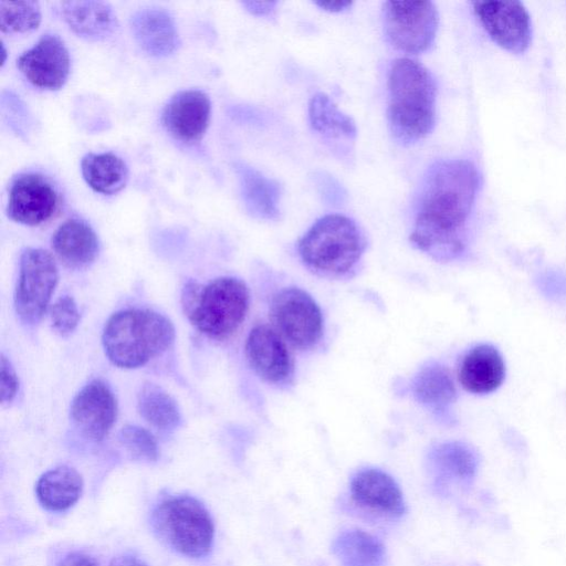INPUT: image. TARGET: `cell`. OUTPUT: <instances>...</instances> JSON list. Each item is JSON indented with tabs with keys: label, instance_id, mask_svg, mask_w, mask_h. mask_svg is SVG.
Returning <instances> with one entry per match:
<instances>
[{
	"label": "cell",
	"instance_id": "27",
	"mask_svg": "<svg viewBox=\"0 0 566 566\" xmlns=\"http://www.w3.org/2000/svg\"><path fill=\"white\" fill-rule=\"evenodd\" d=\"M333 553L342 566H382L385 562L382 544L357 528L342 532L333 543Z\"/></svg>",
	"mask_w": 566,
	"mask_h": 566
},
{
	"label": "cell",
	"instance_id": "12",
	"mask_svg": "<svg viewBox=\"0 0 566 566\" xmlns=\"http://www.w3.org/2000/svg\"><path fill=\"white\" fill-rule=\"evenodd\" d=\"M245 356L254 373L270 384L286 385L293 378L292 355L274 327L254 326L247 337Z\"/></svg>",
	"mask_w": 566,
	"mask_h": 566
},
{
	"label": "cell",
	"instance_id": "29",
	"mask_svg": "<svg viewBox=\"0 0 566 566\" xmlns=\"http://www.w3.org/2000/svg\"><path fill=\"white\" fill-rule=\"evenodd\" d=\"M41 22L40 6L35 1H1L0 29L3 33L28 32Z\"/></svg>",
	"mask_w": 566,
	"mask_h": 566
},
{
	"label": "cell",
	"instance_id": "1",
	"mask_svg": "<svg viewBox=\"0 0 566 566\" xmlns=\"http://www.w3.org/2000/svg\"><path fill=\"white\" fill-rule=\"evenodd\" d=\"M481 185L480 171L469 160L448 159L431 166L419 196L412 243L440 261L459 258L467 247Z\"/></svg>",
	"mask_w": 566,
	"mask_h": 566
},
{
	"label": "cell",
	"instance_id": "30",
	"mask_svg": "<svg viewBox=\"0 0 566 566\" xmlns=\"http://www.w3.org/2000/svg\"><path fill=\"white\" fill-rule=\"evenodd\" d=\"M119 441L129 455L138 461L154 462L158 458L156 440L146 429L125 426L119 432Z\"/></svg>",
	"mask_w": 566,
	"mask_h": 566
},
{
	"label": "cell",
	"instance_id": "4",
	"mask_svg": "<svg viewBox=\"0 0 566 566\" xmlns=\"http://www.w3.org/2000/svg\"><path fill=\"white\" fill-rule=\"evenodd\" d=\"M182 306L189 321L214 339L231 336L249 308V290L239 279L218 277L207 285L189 282L182 292Z\"/></svg>",
	"mask_w": 566,
	"mask_h": 566
},
{
	"label": "cell",
	"instance_id": "8",
	"mask_svg": "<svg viewBox=\"0 0 566 566\" xmlns=\"http://www.w3.org/2000/svg\"><path fill=\"white\" fill-rule=\"evenodd\" d=\"M384 29L396 49L418 54L434 41L439 15L430 1H387L384 3Z\"/></svg>",
	"mask_w": 566,
	"mask_h": 566
},
{
	"label": "cell",
	"instance_id": "3",
	"mask_svg": "<svg viewBox=\"0 0 566 566\" xmlns=\"http://www.w3.org/2000/svg\"><path fill=\"white\" fill-rule=\"evenodd\" d=\"M174 338V326L166 316L140 308L113 314L102 336L106 356L120 368L145 365L167 350Z\"/></svg>",
	"mask_w": 566,
	"mask_h": 566
},
{
	"label": "cell",
	"instance_id": "37",
	"mask_svg": "<svg viewBox=\"0 0 566 566\" xmlns=\"http://www.w3.org/2000/svg\"><path fill=\"white\" fill-rule=\"evenodd\" d=\"M2 53H3V55H4V53H6V52H4V48H3V46H2ZM2 63H4V56H3Z\"/></svg>",
	"mask_w": 566,
	"mask_h": 566
},
{
	"label": "cell",
	"instance_id": "21",
	"mask_svg": "<svg viewBox=\"0 0 566 566\" xmlns=\"http://www.w3.org/2000/svg\"><path fill=\"white\" fill-rule=\"evenodd\" d=\"M430 461L440 483L460 486H467L473 482L479 467L474 450L458 441L436 447L430 454Z\"/></svg>",
	"mask_w": 566,
	"mask_h": 566
},
{
	"label": "cell",
	"instance_id": "11",
	"mask_svg": "<svg viewBox=\"0 0 566 566\" xmlns=\"http://www.w3.org/2000/svg\"><path fill=\"white\" fill-rule=\"evenodd\" d=\"M60 207V195L44 176L21 174L9 190L7 213L25 226H39L50 220Z\"/></svg>",
	"mask_w": 566,
	"mask_h": 566
},
{
	"label": "cell",
	"instance_id": "17",
	"mask_svg": "<svg viewBox=\"0 0 566 566\" xmlns=\"http://www.w3.org/2000/svg\"><path fill=\"white\" fill-rule=\"evenodd\" d=\"M458 377L469 392L485 395L496 390L505 378V363L491 344L472 347L462 358Z\"/></svg>",
	"mask_w": 566,
	"mask_h": 566
},
{
	"label": "cell",
	"instance_id": "14",
	"mask_svg": "<svg viewBox=\"0 0 566 566\" xmlns=\"http://www.w3.org/2000/svg\"><path fill=\"white\" fill-rule=\"evenodd\" d=\"M116 416V399L102 380L85 385L71 405L73 423L85 438L93 441H101L107 436Z\"/></svg>",
	"mask_w": 566,
	"mask_h": 566
},
{
	"label": "cell",
	"instance_id": "20",
	"mask_svg": "<svg viewBox=\"0 0 566 566\" xmlns=\"http://www.w3.org/2000/svg\"><path fill=\"white\" fill-rule=\"evenodd\" d=\"M61 13L73 32L90 40L106 39L118 27L113 8L104 1H63Z\"/></svg>",
	"mask_w": 566,
	"mask_h": 566
},
{
	"label": "cell",
	"instance_id": "25",
	"mask_svg": "<svg viewBox=\"0 0 566 566\" xmlns=\"http://www.w3.org/2000/svg\"><path fill=\"white\" fill-rule=\"evenodd\" d=\"M81 171L86 184L103 195L120 191L128 179L126 164L113 153L86 154L81 161Z\"/></svg>",
	"mask_w": 566,
	"mask_h": 566
},
{
	"label": "cell",
	"instance_id": "6",
	"mask_svg": "<svg viewBox=\"0 0 566 566\" xmlns=\"http://www.w3.org/2000/svg\"><path fill=\"white\" fill-rule=\"evenodd\" d=\"M151 524L158 536L184 556L199 558L211 549L213 521L205 505L190 495L164 497L151 513Z\"/></svg>",
	"mask_w": 566,
	"mask_h": 566
},
{
	"label": "cell",
	"instance_id": "16",
	"mask_svg": "<svg viewBox=\"0 0 566 566\" xmlns=\"http://www.w3.org/2000/svg\"><path fill=\"white\" fill-rule=\"evenodd\" d=\"M350 493L360 506L389 516L405 512L402 492L397 482L386 472L366 468L358 471L350 481Z\"/></svg>",
	"mask_w": 566,
	"mask_h": 566
},
{
	"label": "cell",
	"instance_id": "10",
	"mask_svg": "<svg viewBox=\"0 0 566 566\" xmlns=\"http://www.w3.org/2000/svg\"><path fill=\"white\" fill-rule=\"evenodd\" d=\"M473 11L489 36L502 49L524 53L532 42V22L525 7L517 1L478 0Z\"/></svg>",
	"mask_w": 566,
	"mask_h": 566
},
{
	"label": "cell",
	"instance_id": "15",
	"mask_svg": "<svg viewBox=\"0 0 566 566\" xmlns=\"http://www.w3.org/2000/svg\"><path fill=\"white\" fill-rule=\"evenodd\" d=\"M211 104L199 90L176 93L165 105L161 124L176 139L193 143L203 136L210 120Z\"/></svg>",
	"mask_w": 566,
	"mask_h": 566
},
{
	"label": "cell",
	"instance_id": "22",
	"mask_svg": "<svg viewBox=\"0 0 566 566\" xmlns=\"http://www.w3.org/2000/svg\"><path fill=\"white\" fill-rule=\"evenodd\" d=\"M235 169L247 210L260 219H276L280 212V185L247 165L238 164Z\"/></svg>",
	"mask_w": 566,
	"mask_h": 566
},
{
	"label": "cell",
	"instance_id": "7",
	"mask_svg": "<svg viewBox=\"0 0 566 566\" xmlns=\"http://www.w3.org/2000/svg\"><path fill=\"white\" fill-rule=\"evenodd\" d=\"M57 279L56 263L48 251L29 248L22 252L14 295L15 312L22 323L34 325L42 318Z\"/></svg>",
	"mask_w": 566,
	"mask_h": 566
},
{
	"label": "cell",
	"instance_id": "32",
	"mask_svg": "<svg viewBox=\"0 0 566 566\" xmlns=\"http://www.w3.org/2000/svg\"><path fill=\"white\" fill-rule=\"evenodd\" d=\"M0 375V399L2 405H7L10 403L17 395L19 389V379L11 363L3 355L1 356Z\"/></svg>",
	"mask_w": 566,
	"mask_h": 566
},
{
	"label": "cell",
	"instance_id": "13",
	"mask_svg": "<svg viewBox=\"0 0 566 566\" xmlns=\"http://www.w3.org/2000/svg\"><path fill=\"white\" fill-rule=\"evenodd\" d=\"M17 65L32 85L59 90L70 73V54L60 36L44 34L19 56Z\"/></svg>",
	"mask_w": 566,
	"mask_h": 566
},
{
	"label": "cell",
	"instance_id": "18",
	"mask_svg": "<svg viewBox=\"0 0 566 566\" xmlns=\"http://www.w3.org/2000/svg\"><path fill=\"white\" fill-rule=\"evenodd\" d=\"M129 23L136 42L150 55L167 56L180 44L174 18L164 9H140Z\"/></svg>",
	"mask_w": 566,
	"mask_h": 566
},
{
	"label": "cell",
	"instance_id": "23",
	"mask_svg": "<svg viewBox=\"0 0 566 566\" xmlns=\"http://www.w3.org/2000/svg\"><path fill=\"white\" fill-rule=\"evenodd\" d=\"M83 491L81 474L69 465H60L43 473L36 482L40 504L49 511L62 512L73 506Z\"/></svg>",
	"mask_w": 566,
	"mask_h": 566
},
{
	"label": "cell",
	"instance_id": "33",
	"mask_svg": "<svg viewBox=\"0 0 566 566\" xmlns=\"http://www.w3.org/2000/svg\"><path fill=\"white\" fill-rule=\"evenodd\" d=\"M55 566H99V564L87 554L73 552L65 555Z\"/></svg>",
	"mask_w": 566,
	"mask_h": 566
},
{
	"label": "cell",
	"instance_id": "35",
	"mask_svg": "<svg viewBox=\"0 0 566 566\" xmlns=\"http://www.w3.org/2000/svg\"><path fill=\"white\" fill-rule=\"evenodd\" d=\"M109 566H149L139 557L130 554L119 555L114 557Z\"/></svg>",
	"mask_w": 566,
	"mask_h": 566
},
{
	"label": "cell",
	"instance_id": "9",
	"mask_svg": "<svg viewBox=\"0 0 566 566\" xmlns=\"http://www.w3.org/2000/svg\"><path fill=\"white\" fill-rule=\"evenodd\" d=\"M271 318L285 342L298 349L314 347L322 337L324 321L321 308L308 293L298 287L284 289L274 296Z\"/></svg>",
	"mask_w": 566,
	"mask_h": 566
},
{
	"label": "cell",
	"instance_id": "26",
	"mask_svg": "<svg viewBox=\"0 0 566 566\" xmlns=\"http://www.w3.org/2000/svg\"><path fill=\"white\" fill-rule=\"evenodd\" d=\"M310 124L327 140L353 142L357 135L355 122L340 112L324 93L315 94L308 103Z\"/></svg>",
	"mask_w": 566,
	"mask_h": 566
},
{
	"label": "cell",
	"instance_id": "31",
	"mask_svg": "<svg viewBox=\"0 0 566 566\" xmlns=\"http://www.w3.org/2000/svg\"><path fill=\"white\" fill-rule=\"evenodd\" d=\"M53 328L61 335L71 334L80 322V312L73 297L62 296L51 307Z\"/></svg>",
	"mask_w": 566,
	"mask_h": 566
},
{
	"label": "cell",
	"instance_id": "2",
	"mask_svg": "<svg viewBox=\"0 0 566 566\" xmlns=\"http://www.w3.org/2000/svg\"><path fill=\"white\" fill-rule=\"evenodd\" d=\"M388 123L394 138L412 145L430 134L436 120L437 86L419 62L401 57L388 74Z\"/></svg>",
	"mask_w": 566,
	"mask_h": 566
},
{
	"label": "cell",
	"instance_id": "5",
	"mask_svg": "<svg viewBox=\"0 0 566 566\" xmlns=\"http://www.w3.org/2000/svg\"><path fill=\"white\" fill-rule=\"evenodd\" d=\"M365 247L364 234L354 220L327 214L306 231L297 249L307 268L325 276L339 277L354 270Z\"/></svg>",
	"mask_w": 566,
	"mask_h": 566
},
{
	"label": "cell",
	"instance_id": "28",
	"mask_svg": "<svg viewBox=\"0 0 566 566\" xmlns=\"http://www.w3.org/2000/svg\"><path fill=\"white\" fill-rule=\"evenodd\" d=\"M137 408L140 416L158 429L170 430L181 421L179 408L172 397L151 382L142 386L137 396Z\"/></svg>",
	"mask_w": 566,
	"mask_h": 566
},
{
	"label": "cell",
	"instance_id": "24",
	"mask_svg": "<svg viewBox=\"0 0 566 566\" xmlns=\"http://www.w3.org/2000/svg\"><path fill=\"white\" fill-rule=\"evenodd\" d=\"M416 399L427 408L444 412L457 398V388L449 369L438 363L424 366L415 377Z\"/></svg>",
	"mask_w": 566,
	"mask_h": 566
},
{
	"label": "cell",
	"instance_id": "36",
	"mask_svg": "<svg viewBox=\"0 0 566 566\" xmlns=\"http://www.w3.org/2000/svg\"><path fill=\"white\" fill-rule=\"evenodd\" d=\"M319 8L329 11V12H340L352 6L350 1H316Z\"/></svg>",
	"mask_w": 566,
	"mask_h": 566
},
{
	"label": "cell",
	"instance_id": "19",
	"mask_svg": "<svg viewBox=\"0 0 566 566\" xmlns=\"http://www.w3.org/2000/svg\"><path fill=\"white\" fill-rule=\"evenodd\" d=\"M56 256L71 269H83L94 262L99 243L95 231L80 219L64 221L52 235Z\"/></svg>",
	"mask_w": 566,
	"mask_h": 566
},
{
	"label": "cell",
	"instance_id": "34",
	"mask_svg": "<svg viewBox=\"0 0 566 566\" xmlns=\"http://www.w3.org/2000/svg\"><path fill=\"white\" fill-rule=\"evenodd\" d=\"M244 8L255 15L269 14L277 4L276 1H243Z\"/></svg>",
	"mask_w": 566,
	"mask_h": 566
}]
</instances>
